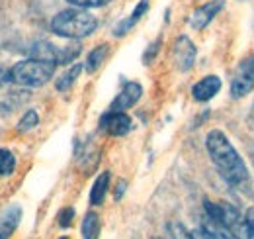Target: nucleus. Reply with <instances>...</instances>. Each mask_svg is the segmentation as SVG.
I'll list each match as a JSON object with an SVG mask.
<instances>
[{"instance_id":"15","label":"nucleus","mask_w":254,"mask_h":239,"mask_svg":"<svg viewBox=\"0 0 254 239\" xmlns=\"http://www.w3.org/2000/svg\"><path fill=\"white\" fill-rule=\"evenodd\" d=\"M108 188H110V171H104L92 184V190H90V204L92 206H100L108 194Z\"/></svg>"},{"instance_id":"12","label":"nucleus","mask_w":254,"mask_h":239,"mask_svg":"<svg viewBox=\"0 0 254 239\" xmlns=\"http://www.w3.org/2000/svg\"><path fill=\"white\" fill-rule=\"evenodd\" d=\"M199 230H201V234H203L205 239H237L229 230H227V226L223 224L221 220L211 218V216H207V214L203 216Z\"/></svg>"},{"instance_id":"26","label":"nucleus","mask_w":254,"mask_h":239,"mask_svg":"<svg viewBox=\"0 0 254 239\" xmlns=\"http://www.w3.org/2000/svg\"><path fill=\"white\" fill-rule=\"evenodd\" d=\"M126 188H127V182H126V180H118V186H116L114 198H116V200H122V196L126 194Z\"/></svg>"},{"instance_id":"8","label":"nucleus","mask_w":254,"mask_h":239,"mask_svg":"<svg viewBox=\"0 0 254 239\" xmlns=\"http://www.w3.org/2000/svg\"><path fill=\"white\" fill-rule=\"evenodd\" d=\"M223 8H225V0H209V2H205L203 6H199V8H195L191 12L190 26L193 30L201 31L203 28L209 26V22L221 12Z\"/></svg>"},{"instance_id":"17","label":"nucleus","mask_w":254,"mask_h":239,"mask_svg":"<svg viewBox=\"0 0 254 239\" xmlns=\"http://www.w3.org/2000/svg\"><path fill=\"white\" fill-rule=\"evenodd\" d=\"M108 57V45L106 43H102V45H96L94 49L88 53V57H86V63H84V71L86 73H96L102 65H104V61Z\"/></svg>"},{"instance_id":"20","label":"nucleus","mask_w":254,"mask_h":239,"mask_svg":"<svg viewBox=\"0 0 254 239\" xmlns=\"http://www.w3.org/2000/svg\"><path fill=\"white\" fill-rule=\"evenodd\" d=\"M82 51V45L80 43H72V45H64L59 47V65H68L76 59Z\"/></svg>"},{"instance_id":"3","label":"nucleus","mask_w":254,"mask_h":239,"mask_svg":"<svg viewBox=\"0 0 254 239\" xmlns=\"http://www.w3.org/2000/svg\"><path fill=\"white\" fill-rule=\"evenodd\" d=\"M55 67L57 65H53V63L33 59V57L18 61L10 69V81L20 85V87H30V89L43 87L45 83H49V79H53Z\"/></svg>"},{"instance_id":"4","label":"nucleus","mask_w":254,"mask_h":239,"mask_svg":"<svg viewBox=\"0 0 254 239\" xmlns=\"http://www.w3.org/2000/svg\"><path fill=\"white\" fill-rule=\"evenodd\" d=\"M205 214L211 218L221 220L227 226V230L237 239H254V230L247 216H243L233 204L227 202H209L205 200Z\"/></svg>"},{"instance_id":"19","label":"nucleus","mask_w":254,"mask_h":239,"mask_svg":"<svg viewBox=\"0 0 254 239\" xmlns=\"http://www.w3.org/2000/svg\"><path fill=\"white\" fill-rule=\"evenodd\" d=\"M16 169V157L6 147H0V177H10Z\"/></svg>"},{"instance_id":"24","label":"nucleus","mask_w":254,"mask_h":239,"mask_svg":"<svg viewBox=\"0 0 254 239\" xmlns=\"http://www.w3.org/2000/svg\"><path fill=\"white\" fill-rule=\"evenodd\" d=\"M72 6H76V8H100V6H106V4H110L112 0H68Z\"/></svg>"},{"instance_id":"2","label":"nucleus","mask_w":254,"mask_h":239,"mask_svg":"<svg viewBox=\"0 0 254 239\" xmlns=\"http://www.w3.org/2000/svg\"><path fill=\"white\" fill-rule=\"evenodd\" d=\"M98 28V20L84 8H66L51 20V31L66 39H82L92 35Z\"/></svg>"},{"instance_id":"29","label":"nucleus","mask_w":254,"mask_h":239,"mask_svg":"<svg viewBox=\"0 0 254 239\" xmlns=\"http://www.w3.org/2000/svg\"><path fill=\"white\" fill-rule=\"evenodd\" d=\"M61 239H68V238H61Z\"/></svg>"},{"instance_id":"14","label":"nucleus","mask_w":254,"mask_h":239,"mask_svg":"<svg viewBox=\"0 0 254 239\" xmlns=\"http://www.w3.org/2000/svg\"><path fill=\"white\" fill-rule=\"evenodd\" d=\"M30 55L33 59H41L47 61V63H53V65H59V47L49 43V41H37L30 49Z\"/></svg>"},{"instance_id":"21","label":"nucleus","mask_w":254,"mask_h":239,"mask_svg":"<svg viewBox=\"0 0 254 239\" xmlns=\"http://www.w3.org/2000/svg\"><path fill=\"white\" fill-rule=\"evenodd\" d=\"M37 123H39V114H37L35 110H28V112L20 118V121H18V131H20V133H26V131L33 129Z\"/></svg>"},{"instance_id":"7","label":"nucleus","mask_w":254,"mask_h":239,"mask_svg":"<svg viewBox=\"0 0 254 239\" xmlns=\"http://www.w3.org/2000/svg\"><path fill=\"white\" fill-rule=\"evenodd\" d=\"M254 89V69L251 67L249 59L243 61L241 67L235 73V79L231 83V96L233 98H243L251 94Z\"/></svg>"},{"instance_id":"6","label":"nucleus","mask_w":254,"mask_h":239,"mask_svg":"<svg viewBox=\"0 0 254 239\" xmlns=\"http://www.w3.org/2000/svg\"><path fill=\"white\" fill-rule=\"evenodd\" d=\"M100 129L106 131L108 135L122 137V135H127V133L133 129V120L129 118L126 112L108 110V112L100 118Z\"/></svg>"},{"instance_id":"1","label":"nucleus","mask_w":254,"mask_h":239,"mask_svg":"<svg viewBox=\"0 0 254 239\" xmlns=\"http://www.w3.org/2000/svg\"><path fill=\"white\" fill-rule=\"evenodd\" d=\"M205 147H207V153H209L215 169L219 171V175L225 179V182H229L235 188H243L249 184L247 165L221 129H211L207 133Z\"/></svg>"},{"instance_id":"23","label":"nucleus","mask_w":254,"mask_h":239,"mask_svg":"<svg viewBox=\"0 0 254 239\" xmlns=\"http://www.w3.org/2000/svg\"><path fill=\"white\" fill-rule=\"evenodd\" d=\"M57 220H59V226L66 230V228H70L72 226V220H74V208H70V206H66L59 212V216H57Z\"/></svg>"},{"instance_id":"10","label":"nucleus","mask_w":254,"mask_h":239,"mask_svg":"<svg viewBox=\"0 0 254 239\" xmlns=\"http://www.w3.org/2000/svg\"><path fill=\"white\" fill-rule=\"evenodd\" d=\"M221 87L223 83L217 75H207L191 87V98L197 100V102H207V100H211L219 94Z\"/></svg>"},{"instance_id":"25","label":"nucleus","mask_w":254,"mask_h":239,"mask_svg":"<svg viewBox=\"0 0 254 239\" xmlns=\"http://www.w3.org/2000/svg\"><path fill=\"white\" fill-rule=\"evenodd\" d=\"M159 45H160V39L153 41V43L149 45V49H147L145 55H143V63H145V65H151V61L155 59V55H157V51H159Z\"/></svg>"},{"instance_id":"13","label":"nucleus","mask_w":254,"mask_h":239,"mask_svg":"<svg viewBox=\"0 0 254 239\" xmlns=\"http://www.w3.org/2000/svg\"><path fill=\"white\" fill-rule=\"evenodd\" d=\"M149 6H151V4H149V0H141V2L135 6V10H133L127 18H124L122 22H118V24L114 26V35H116V37H124L126 33H129L131 28H133V26H135V24H137L145 14H147Z\"/></svg>"},{"instance_id":"18","label":"nucleus","mask_w":254,"mask_h":239,"mask_svg":"<svg viewBox=\"0 0 254 239\" xmlns=\"http://www.w3.org/2000/svg\"><path fill=\"white\" fill-rule=\"evenodd\" d=\"M100 230H102L100 216L96 212H88L82 220V239H98Z\"/></svg>"},{"instance_id":"16","label":"nucleus","mask_w":254,"mask_h":239,"mask_svg":"<svg viewBox=\"0 0 254 239\" xmlns=\"http://www.w3.org/2000/svg\"><path fill=\"white\" fill-rule=\"evenodd\" d=\"M82 69H84V65H80V63H74L72 67H68V71H64L63 75L57 79L55 89L59 90V92H66L68 89H72V85H74V83H76V79L80 77Z\"/></svg>"},{"instance_id":"27","label":"nucleus","mask_w":254,"mask_h":239,"mask_svg":"<svg viewBox=\"0 0 254 239\" xmlns=\"http://www.w3.org/2000/svg\"><path fill=\"white\" fill-rule=\"evenodd\" d=\"M247 218H249V222H251V226H253V230H254V206L247 210Z\"/></svg>"},{"instance_id":"9","label":"nucleus","mask_w":254,"mask_h":239,"mask_svg":"<svg viewBox=\"0 0 254 239\" xmlns=\"http://www.w3.org/2000/svg\"><path fill=\"white\" fill-rule=\"evenodd\" d=\"M141 94H143V87H141L139 83H133V81H131V83H126V85H124V89L120 90V94L114 98V102H112L110 110L124 112V110L133 108V106L139 102Z\"/></svg>"},{"instance_id":"28","label":"nucleus","mask_w":254,"mask_h":239,"mask_svg":"<svg viewBox=\"0 0 254 239\" xmlns=\"http://www.w3.org/2000/svg\"><path fill=\"white\" fill-rule=\"evenodd\" d=\"M249 63H251V67H253V69H254V55H253V57H251V59H249Z\"/></svg>"},{"instance_id":"11","label":"nucleus","mask_w":254,"mask_h":239,"mask_svg":"<svg viewBox=\"0 0 254 239\" xmlns=\"http://www.w3.org/2000/svg\"><path fill=\"white\" fill-rule=\"evenodd\" d=\"M24 210L20 204H10L0 212V239H10L22 222Z\"/></svg>"},{"instance_id":"22","label":"nucleus","mask_w":254,"mask_h":239,"mask_svg":"<svg viewBox=\"0 0 254 239\" xmlns=\"http://www.w3.org/2000/svg\"><path fill=\"white\" fill-rule=\"evenodd\" d=\"M168 234H170L172 239H195L193 234L188 232L186 226H182V224H170L168 226Z\"/></svg>"},{"instance_id":"5","label":"nucleus","mask_w":254,"mask_h":239,"mask_svg":"<svg viewBox=\"0 0 254 239\" xmlns=\"http://www.w3.org/2000/svg\"><path fill=\"white\" fill-rule=\"evenodd\" d=\"M197 57V47L193 45L188 35H180L176 37L174 45H172V63L180 73H188Z\"/></svg>"}]
</instances>
